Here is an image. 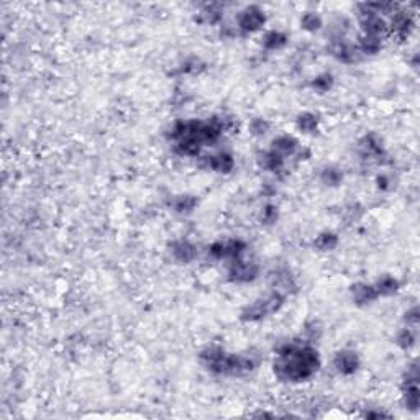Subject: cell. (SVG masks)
<instances>
[{
	"mask_svg": "<svg viewBox=\"0 0 420 420\" xmlns=\"http://www.w3.org/2000/svg\"><path fill=\"white\" fill-rule=\"evenodd\" d=\"M296 144H297L296 140H292L289 137H281V138H278L276 141H274L273 151L276 154H279L281 158H284V156H287V154L294 153V149H296Z\"/></svg>",
	"mask_w": 420,
	"mask_h": 420,
	"instance_id": "obj_4",
	"label": "cell"
},
{
	"mask_svg": "<svg viewBox=\"0 0 420 420\" xmlns=\"http://www.w3.org/2000/svg\"><path fill=\"white\" fill-rule=\"evenodd\" d=\"M173 253H174V256H176L177 259H181V261H189V259L194 256V248L189 243L181 242L174 246Z\"/></svg>",
	"mask_w": 420,
	"mask_h": 420,
	"instance_id": "obj_7",
	"label": "cell"
},
{
	"mask_svg": "<svg viewBox=\"0 0 420 420\" xmlns=\"http://www.w3.org/2000/svg\"><path fill=\"white\" fill-rule=\"evenodd\" d=\"M378 297V292H376V287H371V286H363L361 289H354V299L358 302H369L373 299Z\"/></svg>",
	"mask_w": 420,
	"mask_h": 420,
	"instance_id": "obj_8",
	"label": "cell"
},
{
	"mask_svg": "<svg viewBox=\"0 0 420 420\" xmlns=\"http://www.w3.org/2000/svg\"><path fill=\"white\" fill-rule=\"evenodd\" d=\"M318 245H320V246H322L323 249L333 248L335 245H337V238H335L333 235H323V237H320Z\"/></svg>",
	"mask_w": 420,
	"mask_h": 420,
	"instance_id": "obj_11",
	"label": "cell"
},
{
	"mask_svg": "<svg viewBox=\"0 0 420 420\" xmlns=\"http://www.w3.org/2000/svg\"><path fill=\"white\" fill-rule=\"evenodd\" d=\"M233 166L232 158L227 156V154H220V156H213L210 159V168H213L215 171L218 173H228Z\"/></svg>",
	"mask_w": 420,
	"mask_h": 420,
	"instance_id": "obj_6",
	"label": "cell"
},
{
	"mask_svg": "<svg viewBox=\"0 0 420 420\" xmlns=\"http://www.w3.org/2000/svg\"><path fill=\"white\" fill-rule=\"evenodd\" d=\"M299 125H301L302 130L311 132V130L315 128V125H317V120H315V117H312V115H304V117H301V120H299Z\"/></svg>",
	"mask_w": 420,
	"mask_h": 420,
	"instance_id": "obj_10",
	"label": "cell"
},
{
	"mask_svg": "<svg viewBox=\"0 0 420 420\" xmlns=\"http://www.w3.org/2000/svg\"><path fill=\"white\" fill-rule=\"evenodd\" d=\"M318 18L315 17V15H307L306 18H304V27L306 28H311V30H314V28H318Z\"/></svg>",
	"mask_w": 420,
	"mask_h": 420,
	"instance_id": "obj_14",
	"label": "cell"
},
{
	"mask_svg": "<svg viewBox=\"0 0 420 420\" xmlns=\"http://www.w3.org/2000/svg\"><path fill=\"white\" fill-rule=\"evenodd\" d=\"M397 291V281H394L392 278H383L379 281L378 287H376V292L378 296L379 294H384V296H391Z\"/></svg>",
	"mask_w": 420,
	"mask_h": 420,
	"instance_id": "obj_9",
	"label": "cell"
},
{
	"mask_svg": "<svg viewBox=\"0 0 420 420\" xmlns=\"http://www.w3.org/2000/svg\"><path fill=\"white\" fill-rule=\"evenodd\" d=\"M414 340H416V338H414V333L409 328L404 330L402 335L399 337V342H401V345H402V347H407V348L414 343Z\"/></svg>",
	"mask_w": 420,
	"mask_h": 420,
	"instance_id": "obj_12",
	"label": "cell"
},
{
	"mask_svg": "<svg viewBox=\"0 0 420 420\" xmlns=\"http://www.w3.org/2000/svg\"><path fill=\"white\" fill-rule=\"evenodd\" d=\"M318 358L317 353L309 347L301 345H287L281 350L279 359L274 363V371L281 379L287 381H301L317 371Z\"/></svg>",
	"mask_w": 420,
	"mask_h": 420,
	"instance_id": "obj_1",
	"label": "cell"
},
{
	"mask_svg": "<svg viewBox=\"0 0 420 420\" xmlns=\"http://www.w3.org/2000/svg\"><path fill=\"white\" fill-rule=\"evenodd\" d=\"M279 43H284V38H282L279 33H271V35H269V36H268L266 46H269V48H276V46H279Z\"/></svg>",
	"mask_w": 420,
	"mask_h": 420,
	"instance_id": "obj_13",
	"label": "cell"
},
{
	"mask_svg": "<svg viewBox=\"0 0 420 420\" xmlns=\"http://www.w3.org/2000/svg\"><path fill=\"white\" fill-rule=\"evenodd\" d=\"M264 22V17L259 12H248L243 15L242 18V23H240V27H242L243 30H256L261 27V23Z\"/></svg>",
	"mask_w": 420,
	"mask_h": 420,
	"instance_id": "obj_5",
	"label": "cell"
},
{
	"mask_svg": "<svg viewBox=\"0 0 420 420\" xmlns=\"http://www.w3.org/2000/svg\"><path fill=\"white\" fill-rule=\"evenodd\" d=\"M335 366L338 368L340 373L350 374L354 373V369L358 366V359L353 353H340L337 358H335Z\"/></svg>",
	"mask_w": 420,
	"mask_h": 420,
	"instance_id": "obj_2",
	"label": "cell"
},
{
	"mask_svg": "<svg viewBox=\"0 0 420 420\" xmlns=\"http://www.w3.org/2000/svg\"><path fill=\"white\" fill-rule=\"evenodd\" d=\"M254 274H256V266L246 263H237L232 269V276L237 281H249L254 278Z\"/></svg>",
	"mask_w": 420,
	"mask_h": 420,
	"instance_id": "obj_3",
	"label": "cell"
}]
</instances>
